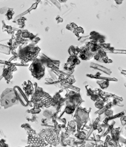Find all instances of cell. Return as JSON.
Segmentation results:
<instances>
[{
	"mask_svg": "<svg viewBox=\"0 0 126 147\" xmlns=\"http://www.w3.org/2000/svg\"><path fill=\"white\" fill-rule=\"evenodd\" d=\"M32 66V74L35 77L37 78H41L43 76L44 71V68L42 66L41 64L40 63H35Z\"/></svg>",
	"mask_w": 126,
	"mask_h": 147,
	"instance_id": "cell-2",
	"label": "cell"
},
{
	"mask_svg": "<svg viewBox=\"0 0 126 147\" xmlns=\"http://www.w3.org/2000/svg\"><path fill=\"white\" fill-rule=\"evenodd\" d=\"M8 90L5 91L3 94L5 95H2L1 97V105L4 107H8L11 106L13 104L17 103V97H16V94H14V92L12 91V90H9V92H7Z\"/></svg>",
	"mask_w": 126,
	"mask_h": 147,
	"instance_id": "cell-1",
	"label": "cell"
},
{
	"mask_svg": "<svg viewBox=\"0 0 126 147\" xmlns=\"http://www.w3.org/2000/svg\"><path fill=\"white\" fill-rule=\"evenodd\" d=\"M24 90L26 92V93L27 94L30 95L32 94V92H33V88L32 87V85H31V83H28V85H27L26 87H24Z\"/></svg>",
	"mask_w": 126,
	"mask_h": 147,
	"instance_id": "cell-3",
	"label": "cell"
},
{
	"mask_svg": "<svg viewBox=\"0 0 126 147\" xmlns=\"http://www.w3.org/2000/svg\"><path fill=\"white\" fill-rule=\"evenodd\" d=\"M103 105V101L102 100H99L97 102H96V103L95 104V105L96 107L98 108H102V106Z\"/></svg>",
	"mask_w": 126,
	"mask_h": 147,
	"instance_id": "cell-5",
	"label": "cell"
},
{
	"mask_svg": "<svg viewBox=\"0 0 126 147\" xmlns=\"http://www.w3.org/2000/svg\"><path fill=\"white\" fill-rule=\"evenodd\" d=\"M75 110V107L73 105H68L66 108V112L67 114H71Z\"/></svg>",
	"mask_w": 126,
	"mask_h": 147,
	"instance_id": "cell-4",
	"label": "cell"
}]
</instances>
